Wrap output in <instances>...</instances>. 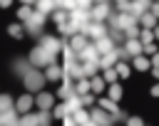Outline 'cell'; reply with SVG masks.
<instances>
[{"label": "cell", "mask_w": 159, "mask_h": 126, "mask_svg": "<svg viewBox=\"0 0 159 126\" xmlns=\"http://www.w3.org/2000/svg\"><path fill=\"white\" fill-rule=\"evenodd\" d=\"M152 10H154V12H157V15H159V5H154V7H152Z\"/></svg>", "instance_id": "277c9868"}, {"label": "cell", "mask_w": 159, "mask_h": 126, "mask_svg": "<svg viewBox=\"0 0 159 126\" xmlns=\"http://www.w3.org/2000/svg\"><path fill=\"white\" fill-rule=\"evenodd\" d=\"M134 67H137V69H147L149 64H147V59H144V57H134Z\"/></svg>", "instance_id": "6da1fadb"}, {"label": "cell", "mask_w": 159, "mask_h": 126, "mask_svg": "<svg viewBox=\"0 0 159 126\" xmlns=\"http://www.w3.org/2000/svg\"><path fill=\"white\" fill-rule=\"evenodd\" d=\"M152 64H154V67H159V54H154V59H152Z\"/></svg>", "instance_id": "3957f363"}, {"label": "cell", "mask_w": 159, "mask_h": 126, "mask_svg": "<svg viewBox=\"0 0 159 126\" xmlns=\"http://www.w3.org/2000/svg\"><path fill=\"white\" fill-rule=\"evenodd\" d=\"M27 106H32V99H30V96H22V101L17 104V109H20V111H25Z\"/></svg>", "instance_id": "7a4b0ae2"}]
</instances>
